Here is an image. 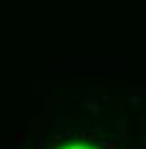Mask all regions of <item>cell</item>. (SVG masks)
Returning <instances> with one entry per match:
<instances>
[{"label": "cell", "mask_w": 146, "mask_h": 149, "mask_svg": "<svg viewBox=\"0 0 146 149\" xmlns=\"http://www.w3.org/2000/svg\"><path fill=\"white\" fill-rule=\"evenodd\" d=\"M85 108H87L89 112H94V115H98V112H101V106H96L94 101H85Z\"/></svg>", "instance_id": "1"}, {"label": "cell", "mask_w": 146, "mask_h": 149, "mask_svg": "<svg viewBox=\"0 0 146 149\" xmlns=\"http://www.w3.org/2000/svg\"><path fill=\"white\" fill-rule=\"evenodd\" d=\"M103 147H105V149H119L114 142H112V140H103Z\"/></svg>", "instance_id": "2"}, {"label": "cell", "mask_w": 146, "mask_h": 149, "mask_svg": "<svg viewBox=\"0 0 146 149\" xmlns=\"http://www.w3.org/2000/svg\"><path fill=\"white\" fill-rule=\"evenodd\" d=\"M14 140H16V145H21V140H23V133H16V135H14Z\"/></svg>", "instance_id": "3"}, {"label": "cell", "mask_w": 146, "mask_h": 149, "mask_svg": "<svg viewBox=\"0 0 146 149\" xmlns=\"http://www.w3.org/2000/svg\"><path fill=\"white\" fill-rule=\"evenodd\" d=\"M69 149H85L82 145H73V147H69Z\"/></svg>", "instance_id": "4"}]
</instances>
